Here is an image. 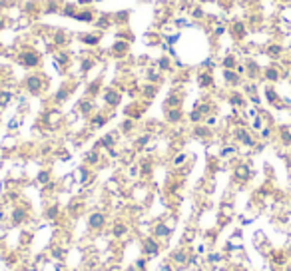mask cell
I'll return each mask as SVG.
<instances>
[{"label":"cell","instance_id":"6da1fadb","mask_svg":"<svg viewBox=\"0 0 291 271\" xmlns=\"http://www.w3.org/2000/svg\"><path fill=\"white\" fill-rule=\"evenodd\" d=\"M132 234H134V227L130 225V221H128V219L118 217L116 221H112V227H110V237H112L116 243H120V245L128 243V239L132 237Z\"/></svg>","mask_w":291,"mask_h":271},{"label":"cell","instance_id":"7a4b0ae2","mask_svg":"<svg viewBox=\"0 0 291 271\" xmlns=\"http://www.w3.org/2000/svg\"><path fill=\"white\" fill-rule=\"evenodd\" d=\"M192 253H194V247L192 245H178L176 249H172V252H170L168 261L176 269H183V267H188V259H190Z\"/></svg>","mask_w":291,"mask_h":271},{"label":"cell","instance_id":"3957f363","mask_svg":"<svg viewBox=\"0 0 291 271\" xmlns=\"http://www.w3.org/2000/svg\"><path fill=\"white\" fill-rule=\"evenodd\" d=\"M140 249H142V255L144 257H148L150 261L154 259V257H158L160 253H162V249H164V245L150 234V235H144V237H140Z\"/></svg>","mask_w":291,"mask_h":271},{"label":"cell","instance_id":"277c9868","mask_svg":"<svg viewBox=\"0 0 291 271\" xmlns=\"http://www.w3.org/2000/svg\"><path fill=\"white\" fill-rule=\"evenodd\" d=\"M128 198L130 201L134 203H140V205H146L150 199H152V190H150V185L148 183H134L130 190H128Z\"/></svg>","mask_w":291,"mask_h":271},{"label":"cell","instance_id":"5b68a950","mask_svg":"<svg viewBox=\"0 0 291 271\" xmlns=\"http://www.w3.org/2000/svg\"><path fill=\"white\" fill-rule=\"evenodd\" d=\"M110 219H108V214L104 210H94L90 216H88V229L92 234H104V229L108 227Z\"/></svg>","mask_w":291,"mask_h":271},{"label":"cell","instance_id":"8992f818","mask_svg":"<svg viewBox=\"0 0 291 271\" xmlns=\"http://www.w3.org/2000/svg\"><path fill=\"white\" fill-rule=\"evenodd\" d=\"M28 219H30V212H28V207H26V205L16 203V205L10 207L8 225H12V227H20V225L28 223Z\"/></svg>","mask_w":291,"mask_h":271},{"label":"cell","instance_id":"52a82bcc","mask_svg":"<svg viewBox=\"0 0 291 271\" xmlns=\"http://www.w3.org/2000/svg\"><path fill=\"white\" fill-rule=\"evenodd\" d=\"M172 234H174V229H170L168 225H165L162 219H154V225H152V235L165 247L168 245V241H170V237H172Z\"/></svg>","mask_w":291,"mask_h":271},{"label":"cell","instance_id":"ba28073f","mask_svg":"<svg viewBox=\"0 0 291 271\" xmlns=\"http://www.w3.org/2000/svg\"><path fill=\"white\" fill-rule=\"evenodd\" d=\"M62 122H64V114H62V110H58L56 106L44 112V126L48 130H58L62 126Z\"/></svg>","mask_w":291,"mask_h":271},{"label":"cell","instance_id":"9c48e42d","mask_svg":"<svg viewBox=\"0 0 291 271\" xmlns=\"http://www.w3.org/2000/svg\"><path fill=\"white\" fill-rule=\"evenodd\" d=\"M72 174H74L76 183H78V185H82V187H84L88 181H92V178H94V170H92V168H88L86 163L78 165V168H76Z\"/></svg>","mask_w":291,"mask_h":271},{"label":"cell","instance_id":"30bf717a","mask_svg":"<svg viewBox=\"0 0 291 271\" xmlns=\"http://www.w3.org/2000/svg\"><path fill=\"white\" fill-rule=\"evenodd\" d=\"M18 60H20V64L26 66V68H38V66H40V54H38V52H34L32 48L20 54V58H18Z\"/></svg>","mask_w":291,"mask_h":271},{"label":"cell","instance_id":"8fae6325","mask_svg":"<svg viewBox=\"0 0 291 271\" xmlns=\"http://www.w3.org/2000/svg\"><path fill=\"white\" fill-rule=\"evenodd\" d=\"M46 253H48L50 261H54V263H66L68 249H66V247H62V245H58V243H54V245L48 249Z\"/></svg>","mask_w":291,"mask_h":271},{"label":"cell","instance_id":"7c38bea8","mask_svg":"<svg viewBox=\"0 0 291 271\" xmlns=\"http://www.w3.org/2000/svg\"><path fill=\"white\" fill-rule=\"evenodd\" d=\"M106 192L114 198V196H122L126 194V183L122 181V178H110L106 181Z\"/></svg>","mask_w":291,"mask_h":271},{"label":"cell","instance_id":"4fadbf2b","mask_svg":"<svg viewBox=\"0 0 291 271\" xmlns=\"http://www.w3.org/2000/svg\"><path fill=\"white\" fill-rule=\"evenodd\" d=\"M42 88H44V78L40 74H30L26 78V90L30 94H40V92H42Z\"/></svg>","mask_w":291,"mask_h":271},{"label":"cell","instance_id":"5bb4252c","mask_svg":"<svg viewBox=\"0 0 291 271\" xmlns=\"http://www.w3.org/2000/svg\"><path fill=\"white\" fill-rule=\"evenodd\" d=\"M78 112L84 116V118H90L96 114V104L92 98H84V100H80L78 102Z\"/></svg>","mask_w":291,"mask_h":271},{"label":"cell","instance_id":"9a60e30c","mask_svg":"<svg viewBox=\"0 0 291 271\" xmlns=\"http://www.w3.org/2000/svg\"><path fill=\"white\" fill-rule=\"evenodd\" d=\"M60 216H62V210H60L58 203H48V205H46V210H44V219H46V221L54 223V221L60 219Z\"/></svg>","mask_w":291,"mask_h":271},{"label":"cell","instance_id":"2e32d148","mask_svg":"<svg viewBox=\"0 0 291 271\" xmlns=\"http://www.w3.org/2000/svg\"><path fill=\"white\" fill-rule=\"evenodd\" d=\"M16 148H18V140H16V136H14V134H8L2 142H0V150L6 152V154H12Z\"/></svg>","mask_w":291,"mask_h":271},{"label":"cell","instance_id":"e0dca14e","mask_svg":"<svg viewBox=\"0 0 291 271\" xmlns=\"http://www.w3.org/2000/svg\"><path fill=\"white\" fill-rule=\"evenodd\" d=\"M234 176H236V180H239V181H247L249 178H252V168L243 162V163H237V168L234 170Z\"/></svg>","mask_w":291,"mask_h":271},{"label":"cell","instance_id":"ac0fdd59","mask_svg":"<svg viewBox=\"0 0 291 271\" xmlns=\"http://www.w3.org/2000/svg\"><path fill=\"white\" fill-rule=\"evenodd\" d=\"M106 122H108V116L106 114H102V112H96L94 116H90V130H100L106 126Z\"/></svg>","mask_w":291,"mask_h":271},{"label":"cell","instance_id":"d6986e66","mask_svg":"<svg viewBox=\"0 0 291 271\" xmlns=\"http://www.w3.org/2000/svg\"><path fill=\"white\" fill-rule=\"evenodd\" d=\"M104 102H106L110 108H116L118 104L122 102V94L118 90H106V92H104Z\"/></svg>","mask_w":291,"mask_h":271},{"label":"cell","instance_id":"ffe728a7","mask_svg":"<svg viewBox=\"0 0 291 271\" xmlns=\"http://www.w3.org/2000/svg\"><path fill=\"white\" fill-rule=\"evenodd\" d=\"M102 158H104V156H102L98 150H92V152H88V154H86L84 163L88 165V168H92V170H94V168H98V165L102 163Z\"/></svg>","mask_w":291,"mask_h":271},{"label":"cell","instance_id":"44dd1931","mask_svg":"<svg viewBox=\"0 0 291 271\" xmlns=\"http://www.w3.org/2000/svg\"><path fill=\"white\" fill-rule=\"evenodd\" d=\"M188 160H190V154H185V152H178V154L172 158L170 165H172L174 170H180V168H183V165L188 163Z\"/></svg>","mask_w":291,"mask_h":271},{"label":"cell","instance_id":"7402d4cb","mask_svg":"<svg viewBox=\"0 0 291 271\" xmlns=\"http://www.w3.org/2000/svg\"><path fill=\"white\" fill-rule=\"evenodd\" d=\"M198 84H200V88H212V86H214V76H212V72H210V70L200 72Z\"/></svg>","mask_w":291,"mask_h":271},{"label":"cell","instance_id":"603a6c76","mask_svg":"<svg viewBox=\"0 0 291 271\" xmlns=\"http://www.w3.org/2000/svg\"><path fill=\"white\" fill-rule=\"evenodd\" d=\"M52 181V172L48 170V168H42V170H38V174H36V183L38 185H46V183H50Z\"/></svg>","mask_w":291,"mask_h":271},{"label":"cell","instance_id":"cb8c5ba5","mask_svg":"<svg viewBox=\"0 0 291 271\" xmlns=\"http://www.w3.org/2000/svg\"><path fill=\"white\" fill-rule=\"evenodd\" d=\"M58 183H60V190H64V192H72V190H74V185H76L74 174H66V176L62 178Z\"/></svg>","mask_w":291,"mask_h":271},{"label":"cell","instance_id":"d4e9b609","mask_svg":"<svg viewBox=\"0 0 291 271\" xmlns=\"http://www.w3.org/2000/svg\"><path fill=\"white\" fill-rule=\"evenodd\" d=\"M183 118L182 110L180 108H170V110H165V120H168V124H180Z\"/></svg>","mask_w":291,"mask_h":271},{"label":"cell","instance_id":"484cf974","mask_svg":"<svg viewBox=\"0 0 291 271\" xmlns=\"http://www.w3.org/2000/svg\"><path fill=\"white\" fill-rule=\"evenodd\" d=\"M12 100H14V92L12 90H0V110L6 108Z\"/></svg>","mask_w":291,"mask_h":271},{"label":"cell","instance_id":"4316f807","mask_svg":"<svg viewBox=\"0 0 291 271\" xmlns=\"http://www.w3.org/2000/svg\"><path fill=\"white\" fill-rule=\"evenodd\" d=\"M265 52H267V56H272V58H279L283 54V44H269L265 48Z\"/></svg>","mask_w":291,"mask_h":271},{"label":"cell","instance_id":"83f0119b","mask_svg":"<svg viewBox=\"0 0 291 271\" xmlns=\"http://www.w3.org/2000/svg\"><path fill=\"white\" fill-rule=\"evenodd\" d=\"M134 128H136V120H134V118H126V120L122 122V126H120V130H122L124 134H130Z\"/></svg>","mask_w":291,"mask_h":271},{"label":"cell","instance_id":"f1b7e54d","mask_svg":"<svg viewBox=\"0 0 291 271\" xmlns=\"http://www.w3.org/2000/svg\"><path fill=\"white\" fill-rule=\"evenodd\" d=\"M132 265H134V267H136L138 271H148V265H150V259H148V257H144V255H142V257H138V259H136V261H134Z\"/></svg>","mask_w":291,"mask_h":271},{"label":"cell","instance_id":"f546056e","mask_svg":"<svg viewBox=\"0 0 291 271\" xmlns=\"http://www.w3.org/2000/svg\"><path fill=\"white\" fill-rule=\"evenodd\" d=\"M20 122H22V116H16V118H10V122H8V132H10V134L18 132V128H20Z\"/></svg>","mask_w":291,"mask_h":271},{"label":"cell","instance_id":"4dcf8cb0","mask_svg":"<svg viewBox=\"0 0 291 271\" xmlns=\"http://www.w3.org/2000/svg\"><path fill=\"white\" fill-rule=\"evenodd\" d=\"M100 38H102V34H90V36H80V40L82 42H86V44H90V46H94V44H98L100 42Z\"/></svg>","mask_w":291,"mask_h":271},{"label":"cell","instance_id":"1f68e13d","mask_svg":"<svg viewBox=\"0 0 291 271\" xmlns=\"http://www.w3.org/2000/svg\"><path fill=\"white\" fill-rule=\"evenodd\" d=\"M188 118H190V122H192V124H196V126H198L200 122H203V114H201L200 110H192Z\"/></svg>","mask_w":291,"mask_h":271},{"label":"cell","instance_id":"d6a6232c","mask_svg":"<svg viewBox=\"0 0 291 271\" xmlns=\"http://www.w3.org/2000/svg\"><path fill=\"white\" fill-rule=\"evenodd\" d=\"M6 234H8V225L0 223V243H2V241L6 239Z\"/></svg>","mask_w":291,"mask_h":271},{"label":"cell","instance_id":"836d02e7","mask_svg":"<svg viewBox=\"0 0 291 271\" xmlns=\"http://www.w3.org/2000/svg\"><path fill=\"white\" fill-rule=\"evenodd\" d=\"M66 271H72V269H68V267H66Z\"/></svg>","mask_w":291,"mask_h":271}]
</instances>
